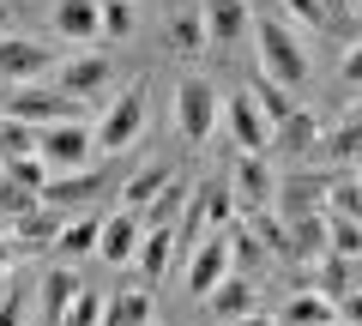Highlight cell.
Here are the masks:
<instances>
[{"label":"cell","mask_w":362,"mask_h":326,"mask_svg":"<svg viewBox=\"0 0 362 326\" xmlns=\"http://www.w3.org/2000/svg\"><path fill=\"white\" fill-rule=\"evenodd\" d=\"M247 37L259 42V73L272 78V85H284V91H302L314 73L308 49H302V30L284 25V18H254V30Z\"/></svg>","instance_id":"cell-1"},{"label":"cell","mask_w":362,"mask_h":326,"mask_svg":"<svg viewBox=\"0 0 362 326\" xmlns=\"http://www.w3.org/2000/svg\"><path fill=\"white\" fill-rule=\"evenodd\" d=\"M145 97H151V78H133V85H121L115 97H109V109H103V121H97V151H127L133 139H139V127H145Z\"/></svg>","instance_id":"cell-2"},{"label":"cell","mask_w":362,"mask_h":326,"mask_svg":"<svg viewBox=\"0 0 362 326\" xmlns=\"http://www.w3.org/2000/svg\"><path fill=\"white\" fill-rule=\"evenodd\" d=\"M0 115L13 121H30V127H49V121H85V103L78 97H66L61 85H13V97H6V109Z\"/></svg>","instance_id":"cell-3"},{"label":"cell","mask_w":362,"mask_h":326,"mask_svg":"<svg viewBox=\"0 0 362 326\" xmlns=\"http://www.w3.org/2000/svg\"><path fill=\"white\" fill-rule=\"evenodd\" d=\"M90 151H97V139H90L85 121H49V127H37V157L49 163V175L85 170Z\"/></svg>","instance_id":"cell-4"},{"label":"cell","mask_w":362,"mask_h":326,"mask_svg":"<svg viewBox=\"0 0 362 326\" xmlns=\"http://www.w3.org/2000/svg\"><path fill=\"white\" fill-rule=\"evenodd\" d=\"M175 127H181L187 145H206L211 139V127H218V91H211V78L187 73L175 85Z\"/></svg>","instance_id":"cell-5"},{"label":"cell","mask_w":362,"mask_h":326,"mask_svg":"<svg viewBox=\"0 0 362 326\" xmlns=\"http://www.w3.org/2000/svg\"><path fill=\"white\" fill-rule=\"evenodd\" d=\"M54 73V49L42 37H0V85H37Z\"/></svg>","instance_id":"cell-6"},{"label":"cell","mask_w":362,"mask_h":326,"mask_svg":"<svg viewBox=\"0 0 362 326\" xmlns=\"http://www.w3.org/2000/svg\"><path fill=\"white\" fill-rule=\"evenodd\" d=\"M199 18H206V42L218 54H230L235 42H247V30H254V6H247V0H199Z\"/></svg>","instance_id":"cell-7"},{"label":"cell","mask_w":362,"mask_h":326,"mask_svg":"<svg viewBox=\"0 0 362 326\" xmlns=\"http://www.w3.org/2000/svg\"><path fill=\"white\" fill-rule=\"evenodd\" d=\"M272 194H278V175H272L266 151H242V157H235V187H230L235 211H259V206H272Z\"/></svg>","instance_id":"cell-8"},{"label":"cell","mask_w":362,"mask_h":326,"mask_svg":"<svg viewBox=\"0 0 362 326\" xmlns=\"http://www.w3.org/2000/svg\"><path fill=\"white\" fill-rule=\"evenodd\" d=\"M109 78H115V61H109V49H90V54H66L61 61V91L66 97H97L109 91Z\"/></svg>","instance_id":"cell-9"},{"label":"cell","mask_w":362,"mask_h":326,"mask_svg":"<svg viewBox=\"0 0 362 326\" xmlns=\"http://www.w3.org/2000/svg\"><path fill=\"white\" fill-rule=\"evenodd\" d=\"M199 302H206V314H211L218 326H235L242 314L259 308V290H254V278H247V272H230V278H218Z\"/></svg>","instance_id":"cell-10"},{"label":"cell","mask_w":362,"mask_h":326,"mask_svg":"<svg viewBox=\"0 0 362 326\" xmlns=\"http://www.w3.org/2000/svg\"><path fill=\"white\" fill-rule=\"evenodd\" d=\"M338 175H290V182H278V194H272V211L278 218H308V211H326V194H332Z\"/></svg>","instance_id":"cell-11"},{"label":"cell","mask_w":362,"mask_h":326,"mask_svg":"<svg viewBox=\"0 0 362 326\" xmlns=\"http://www.w3.org/2000/svg\"><path fill=\"white\" fill-rule=\"evenodd\" d=\"M314 157H320V163H332V170H356V163H362V103L350 109L338 127H320Z\"/></svg>","instance_id":"cell-12"},{"label":"cell","mask_w":362,"mask_h":326,"mask_svg":"<svg viewBox=\"0 0 362 326\" xmlns=\"http://www.w3.org/2000/svg\"><path fill=\"white\" fill-rule=\"evenodd\" d=\"M139 235H145V223H139V211H109L103 218V230H97V260H109V266H127L133 254H139Z\"/></svg>","instance_id":"cell-13"},{"label":"cell","mask_w":362,"mask_h":326,"mask_svg":"<svg viewBox=\"0 0 362 326\" xmlns=\"http://www.w3.org/2000/svg\"><path fill=\"white\" fill-rule=\"evenodd\" d=\"M235 266H230V235L223 230H211L206 242H194V260H187V290H194V296H206L211 284H218V278H230Z\"/></svg>","instance_id":"cell-14"},{"label":"cell","mask_w":362,"mask_h":326,"mask_svg":"<svg viewBox=\"0 0 362 326\" xmlns=\"http://www.w3.org/2000/svg\"><path fill=\"white\" fill-rule=\"evenodd\" d=\"M90 194H103V170H97V163L66 170V175H49L37 199H42V206H54V211H73V206H85Z\"/></svg>","instance_id":"cell-15"},{"label":"cell","mask_w":362,"mask_h":326,"mask_svg":"<svg viewBox=\"0 0 362 326\" xmlns=\"http://www.w3.org/2000/svg\"><path fill=\"white\" fill-rule=\"evenodd\" d=\"M78 290H85V284H78V272H73L66 260L49 266V272H42V284H37V314H42V326H61V314L73 308Z\"/></svg>","instance_id":"cell-16"},{"label":"cell","mask_w":362,"mask_h":326,"mask_svg":"<svg viewBox=\"0 0 362 326\" xmlns=\"http://www.w3.org/2000/svg\"><path fill=\"white\" fill-rule=\"evenodd\" d=\"M49 25H54V37H61V42H90V37H103V13H97V0H54Z\"/></svg>","instance_id":"cell-17"},{"label":"cell","mask_w":362,"mask_h":326,"mask_svg":"<svg viewBox=\"0 0 362 326\" xmlns=\"http://www.w3.org/2000/svg\"><path fill=\"white\" fill-rule=\"evenodd\" d=\"M175 223H157V230L139 235V254H133V266L145 272V284H163V272L175 266Z\"/></svg>","instance_id":"cell-18"},{"label":"cell","mask_w":362,"mask_h":326,"mask_svg":"<svg viewBox=\"0 0 362 326\" xmlns=\"http://www.w3.org/2000/svg\"><path fill=\"white\" fill-rule=\"evenodd\" d=\"M272 145H278V151H290V157H314V145H320V115L296 103L278 127H272Z\"/></svg>","instance_id":"cell-19"},{"label":"cell","mask_w":362,"mask_h":326,"mask_svg":"<svg viewBox=\"0 0 362 326\" xmlns=\"http://www.w3.org/2000/svg\"><path fill=\"white\" fill-rule=\"evenodd\" d=\"M230 133H235V145L242 151H272V121L254 109V97H230Z\"/></svg>","instance_id":"cell-20"},{"label":"cell","mask_w":362,"mask_h":326,"mask_svg":"<svg viewBox=\"0 0 362 326\" xmlns=\"http://www.w3.org/2000/svg\"><path fill=\"white\" fill-rule=\"evenodd\" d=\"M278 326H338V302H326L320 290H296L278 308Z\"/></svg>","instance_id":"cell-21"},{"label":"cell","mask_w":362,"mask_h":326,"mask_svg":"<svg viewBox=\"0 0 362 326\" xmlns=\"http://www.w3.org/2000/svg\"><path fill=\"white\" fill-rule=\"evenodd\" d=\"M13 235H18V248H25V254L54 248V235H61V211H54V206L25 211V218H13Z\"/></svg>","instance_id":"cell-22"},{"label":"cell","mask_w":362,"mask_h":326,"mask_svg":"<svg viewBox=\"0 0 362 326\" xmlns=\"http://www.w3.org/2000/svg\"><path fill=\"white\" fill-rule=\"evenodd\" d=\"M187 199H194V187L175 175V182H163V187H157V194L139 206V223H145V230H157V223H175L181 211H187Z\"/></svg>","instance_id":"cell-23"},{"label":"cell","mask_w":362,"mask_h":326,"mask_svg":"<svg viewBox=\"0 0 362 326\" xmlns=\"http://www.w3.org/2000/svg\"><path fill=\"white\" fill-rule=\"evenodd\" d=\"M103 326H157V302L151 290H115L103 308Z\"/></svg>","instance_id":"cell-24"},{"label":"cell","mask_w":362,"mask_h":326,"mask_svg":"<svg viewBox=\"0 0 362 326\" xmlns=\"http://www.w3.org/2000/svg\"><path fill=\"white\" fill-rule=\"evenodd\" d=\"M97 230H103V218H61L54 254H61L66 266H73V260H85V254H97Z\"/></svg>","instance_id":"cell-25"},{"label":"cell","mask_w":362,"mask_h":326,"mask_svg":"<svg viewBox=\"0 0 362 326\" xmlns=\"http://www.w3.org/2000/svg\"><path fill=\"white\" fill-rule=\"evenodd\" d=\"M326 254V211H308V218H290V260L314 266Z\"/></svg>","instance_id":"cell-26"},{"label":"cell","mask_w":362,"mask_h":326,"mask_svg":"<svg viewBox=\"0 0 362 326\" xmlns=\"http://www.w3.org/2000/svg\"><path fill=\"white\" fill-rule=\"evenodd\" d=\"M163 182H175V163H145V170H133L127 182H121V206L139 211V206H145V199H151Z\"/></svg>","instance_id":"cell-27"},{"label":"cell","mask_w":362,"mask_h":326,"mask_svg":"<svg viewBox=\"0 0 362 326\" xmlns=\"http://www.w3.org/2000/svg\"><path fill=\"white\" fill-rule=\"evenodd\" d=\"M242 223L254 230V242H259L266 254H290V223L278 218L272 206H259V211H242Z\"/></svg>","instance_id":"cell-28"},{"label":"cell","mask_w":362,"mask_h":326,"mask_svg":"<svg viewBox=\"0 0 362 326\" xmlns=\"http://www.w3.org/2000/svg\"><path fill=\"white\" fill-rule=\"evenodd\" d=\"M247 97H254V109H259V115H266V121H272V127H278V121H284V115H290V109H296V97H290V91H284V85H272V78H266V73H259V78H254V85H247Z\"/></svg>","instance_id":"cell-29"},{"label":"cell","mask_w":362,"mask_h":326,"mask_svg":"<svg viewBox=\"0 0 362 326\" xmlns=\"http://www.w3.org/2000/svg\"><path fill=\"white\" fill-rule=\"evenodd\" d=\"M169 42H175V54H206V18H199V6L175 13V25H169Z\"/></svg>","instance_id":"cell-30"},{"label":"cell","mask_w":362,"mask_h":326,"mask_svg":"<svg viewBox=\"0 0 362 326\" xmlns=\"http://www.w3.org/2000/svg\"><path fill=\"white\" fill-rule=\"evenodd\" d=\"M326 254H338V260L362 254V223H356V218H338V211H326Z\"/></svg>","instance_id":"cell-31"},{"label":"cell","mask_w":362,"mask_h":326,"mask_svg":"<svg viewBox=\"0 0 362 326\" xmlns=\"http://www.w3.org/2000/svg\"><path fill=\"white\" fill-rule=\"evenodd\" d=\"M97 13H103V37L109 42H127L133 25H139V6H133V0H97Z\"/></svg>","instance_id":"cell-32"},{"label":"cell","mask_w":362,"mask_h":326,"mask_svg":"<svg viewBox=\"0 0 362 326\" xmlns=\"http://www.w3.org/2000/svg\"><path fill=\"white\" fill-rule=\"evenodd\" d=\"M223 235H230V266H242V272H247V266H254V272L266 266V248L254 242V230H247V223H230Z\"/></svg>","instance_id":"cell-33"},{"label":"cell","mask_w":362,"mask_h":326,"mask_svg":"<svg viewBox=\"0 0 362 326\" xmlns=\"http://www.w3.org/2000/svg\"><path fill=\"white\" fill-rule=\"evenodd\" d=\"M30 151H37V127L6 115V127H0V163H6V157H30Z\"/></svg>","instance_id":"cell-34"},{"label":"cell","mask_w":362,"mask_h":326,"mask_svg":"<svg viewBox=\"0 0 362 326\" xmlns=\"http://www.w3.org/2000/svg\"><path fill=\"white\" fill-rule=\"evenodd\" d=\"M103 308H109V302L97 296V290H78V296H73V308L61 314V326H103Z\"/></svg>","instance_id":"cell-35"},{"label":"cell","mask_w":362,"mask_h":326,"mask_svg":"<svg viewBox=\"0 0 362 326\" xmlns=\"http://www.w3.org/2000/svg\"><path fill=\"white\" fill-rule=\"evenodd\" d=\"M199 211H206L211 230H230V223H235V199L223 194V187H199Z\"/></svg>","instance_id":"cell-36"},{"label":"cell","mask_w":362,"mask_h":326,"mask_svg":"<svg viewBox=\"0 0 362 326\" xmlns=\"http://www.w3.org/2000/svg\"><path fill=\"white\" fill-rule=\"evenodd\" d=\"M314 266H320V284H314V290H320L326 302L350 296V278H344V260H338V254H320V260H314Z\"/></svg>","instance_id":"cell-37"},{"label":"cell","mask_w":362,"mask_h":326,"mask_svg":"<svg viewBox=\"0 0 362 326\" xmlns=\"http://www.w3.org/2000/svg\"><path fill=\"white\" fill-rule=\"evenodd\" d=\"M6 182H18V187H37V194H42V182H49V163H42L37 151H30V157H6Z\"/></svg>","instance_id":"cell-38"},{"label":"cell","mask_w":362,"mask_h":326,"mask_svg":"<svg viewBox=\"0 0 362 326\" xmlns=\"http://www.w3.org/2000/svg\"><path fill=\"white\" fill-rule=\"evenodd\" d=\"M42 199H37V187H18V182H0V218L13 223V218H25V211H37Z\"/></svg>","instance_id":"cell-39"},{"label":"cell","mask_w":362,"mask_h":326,"mask_svg":"<svg viewBox=\"0 0 362 326\" xmlns=\"http://www.w3.org/2000/svg\"><path fill=\"white\" fill-rule=\"evenodd\" d=\"M278 6H284V18H296L302 30H326L332 25V13H326L320 0H278Z\"/></svg>","instance_id":"cell-40"},{"label":"cell","mask_w":362,"mask_h":326,"mask_svg":"<svg viewBox=\"0 0 362 326\" xmlns=\"http://www.w3.org/2000/svg\"><path fill=\"white\" fill-rule=\"evenodd\" d=\"M18 266H25V248H18V235H13V230H0V278L18 272Z\"/></svg>","instance_id":"cell-41"},{"label":"cell","mask_w":362,"mask_h":326,"mask_svg":"<svg viewBox=\"0 0 362 326\" xmlns=\"http://www.w3.org/2000/svg\"><path fill=\"white\" fill-rule=\"evenodd\" d=\"M25 320H30V302H25V296L13 290V296L0 302V326H25Z\"/></svg>","instance_id":"cell-42"},{"label":"cell","mask_w":362,"mask_h":326,"mask_svg":"<svg viewBox=\"0 0 362 326\" xmlns=\"http://www.w3.org/2000/svg\"><path fill=\"white\" fill-rule=\"evenodd\" d=\"M338 73H344V85H356V91H362V42H350V49H344Z\"/></svg>","instance_id":"cell-43"},{"label":"cell","mask_w":362,"mask_h":326,"mask_svg":"<svg viewBox=\"0 0 362 326\" xmlns=\"http://www.w3.org/2000/svg\"><path fill=\"white\" fill-rule=\"evenodd\" d=\"M338 326H362V296H356V290L338 296Z\"/></svg>","instance_id":"cell-44"},{"label":"cell","mask_w":362,"mask_h":326,"mask_svg":"<svg viewBox=\"0 0 362 326\" xmlns=\"http://www.w3.org/2000/svg\"><path fill=\"white\" fill-rule=\"evenodd\" d=\"M344 278H350V290L362 296V254H350V260H344Z\"/></svg>","instance_id":"cell-45"},{"label":"cell","mask_w":362,"mask_h":326,"mask_svg":"<svg viewBox=\"0 0 362 326\" xmlns=\"http://www.w3.org/2000/svg\"><path fill=\"white\" fill-rule=\"evenodd\" d=\"M320 6H326V13H332V18H338V13H356L362 0H320Z\"/></svg>","instance_id":"cell-46"},{"label":"cell","mask_w":362,"mask_h":326,"mask_svg":"<svg viewBox=\"0 0 362 326\" xmlns=\"http://www.w3.org/2000/svg\"><path fill=\"white\" fill-rule=\"evenodd\" d=\"M235 326H278V320H266V314H242Z\"/></svg>","instance_id":"cell-47"},{"label":"cell","mask_w":362,"mask_h":326,"mask_svg":"<svg viewBox=\"0 0 362 326\" xmlns=\"http://www.w3.org/2000/svg\"><path fill=\"white\" fill-rule=\"evenodd\" d=\"M0 127H6V115H0Z\"/></svg>","instance_id":"cell-48"},{"label":"cell","mask_w":362,"mask_h":326,"mask_svg":"<svg viewBox=\"0 0 362 326\" xmlns=\"http://www.w3.org/2000/svg\"><path fill=\"white\" fill-rule=\"evenodd\" d=\"M133 6H139V0H133Z\"/></svg>","instance_id":"cell-49"}]
</instances>
